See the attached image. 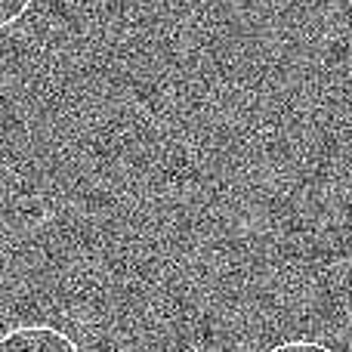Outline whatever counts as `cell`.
Instances as JSON below:
<instances>
[{"instance_id":"3957f363","label":"cell","mask_w":352,"mask_h":352,"mask_svg":"<svg viewBox=\"0 0 352 352\" xmlns=\"http://www.w3.org/2000/svg\"><path fill=\"white\" fill-rule=\"evenodd\" d=\"M269 352H334V349L324 346V343H316V340H285Z\"/></svg>"},{"instance_id":"6da1fadb","label":"cell","mask_w":352,"mask_h":352,"mask_svg":"<svg viewBox=\"0 0 352 352\" xmlns=\"http://www.w3.org/2000/svg\"><path fill=\"white\" fill-rule=\"evenodd\" d=\"M0 352H80V346L50 324H19L0 337Z\"/></svg>"},{"instance_id":"7a4b0ae2","label":"cell","mask_w":352,"mask_h":352,"mask_svg":"<svg viewBox=\"0 0 352 352\" xmlns=\"http://www.w3.org/2000/svg\"><path fill=\"white\" fill-rule=\"evenodd\" d=\"M31 3H34V0H0V31L12 28L19 19L28 16Z\"/></svg>"}]
</instances>
